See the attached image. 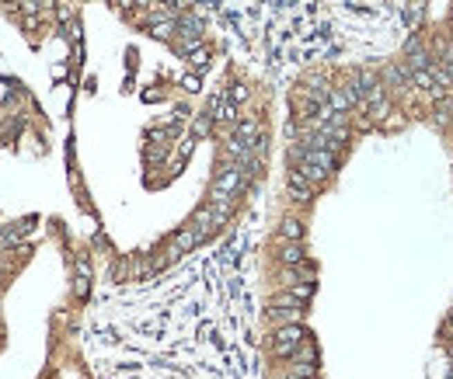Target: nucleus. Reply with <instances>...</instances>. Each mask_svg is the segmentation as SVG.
Returning a JSON list of instances; mask_svg holds the SVG:
<instances>
[{"mask_svg":"<svg viewBox=\"0 0 453 379\" xmlns=\"http://www.w3.org/2000/svg\"><path fill=\"white\" fill-rule=\"evenodd\" d=\"M181 87H185L189 94H199L203 87H199V73H189V77H181Z\"/></svg>","mask_w":453,"mask_h":379,"instance_id":"nucleus-18","label":"nucleus"},{"mask_svg":"<svg viewBox=\"0 0 453 379\" xmlns=\"http://www.w3.org/2000/svg\"><path fill=\"white\" fill-rule=\"evenodd\" d=\"M203 244V237H199V230L189 223V226H181L171 240H167V251H164V261H178L181 254H189V251H196Z\"/></svg>","mask_w":453,"mask_h":379,"instance_id":"nucleus-5","label":"nucleus"},{"mask_svg":"<svg viewBox=\"0 0 453 379\" xmlns=\"http://www.w3.org/2000/svg\"><path fill=\"white\" fill-rule=\"evenodd\" d=\"M446 334H453V313H450V320H446Z\"/></svg>","mask_w":453,"mask_h":379,"instance_id":"nucleus-19","label":"nucleus"},{"mask_svg":"<svg viewBox=\"0 0 453 379\" xmlns=\"http://www.w3.org/2000/svg\"><path fill=\"white\" fill-rule=\"evenodd\" d=\"M248 174L237 160H223L216 177H213V188H210V202H237L244 192H248Z\"/></svg>","mask_w":453,"mask_h":379,"instance_id":"nucleus-1","label":"nucleus"},{"mask_svg":"<svg viewBox=\"0 0 453 379\" xmlns=\"http://www.w3.org/2000/svg\"><path fill=\"white\" fill-rule=\"evenodd\" d=\"M213 133H216V119H213L210 112H203V115L192 119V139H206V136H213Z\"/></svg>","mask_w":453,"mask_h":379,"instance_id":"nucleus-10","label":"nucleus"},{"mask_svg":"<svg viewBox=\"0 0 453 379\" xmlns=\"http://www.w3.org/2000/svg\"><path fill=\"white\" fill-rule=\"evenodd\" d=\"M311 257H307V247L297 244V240H276V264L279 268H304Z\"/></svg>","mask_w":453,"mask_h":379,"instance_id":"nucleus-6","label":"nucleus"},{"mask_svg":"<svg viewBox=\"0 0 453 379\" xmlns=\"http://www.w3.org/2000/svg\"><path fill=\"white\" fill-rule=\"evenodd\" d=\"M192 226L199 230V237H203V240H206L213 230H220V223H216V213H213V206H210V202L196 209V216H192Z\"/></svg>","mask_w":453,"mask_h":379,"instance_id":"nucleus-9","label":"nucleus"},{"mask_svg":"<svg viewBox=\"0 0 453 379\" xmlns=\"http://www.w3.org/2000/svg\"><path fill=\"white\" fill-rule=\"evenodd\" d=\"M304 237H307V223L300 220V216H283L279 220V226H276V240H297V244H304Z\"/></svg>","mask_w":453,"mask_h":379,"instance_id":"nucleus-8","label":"nucleus"},{"mask_svg":"<svg viewBox=\"0 0 453 379\" xmlns=\"http://www.w3.org/2000/svg\"><path fill=\"white\" fill-rule=\"evenodd\" d=\"M307 338H311V331L304 327V320H300V324L272 327V334H268V355L279 358V362H286V358H293V351H297Z\"/></svg>","mask_w":453,"mask_h":379,"instance_id":"nucleus-2","label":"nucleus"},{"mask_svg":"<svg viewBox=\"0 0 453 379\" xmlns=\"http://www.w3.org/2000/svg\"><path fill=\"white\" fill-rule=\"evenodd\" d=\"M304 313H307V307H276V303H268V310H265V320L272 324V327H283V324H300L304 320Z\"/></svg>","mask_w":453,"mask_h":379,"instance_id":"nucleus-7","label":"nucleus"},{"mask_svg":"<svg viewBox=\"0 0 453 379\" xmlns=\"http://www.w3.org/2000/svg\"><path fill=\"white\" fill-rule=\"evenodd\" d=\"M227 98H230L234 105H244V101L251 98V90H248L244 84H234V87H230V94H227Z\"/></svg>","mask_w":453,"mask_h":379,"instance_id":"nucleus-17","label":"nucleus"},{"mask_svg":"<svg viewBox=\"0 0 453 379\" xmlns=\"http://www.w3.org/2000/svg\"><path fill=\"white\" fill-rule=\"evenodd\" d=\"M189 63H192V70H196V73H203V70L210 66V49H203V46H199L196 52H189Z\"/></svg>","mask_w":453,"mask_h":379,"instance_id":"nucleus-15","label":"nucleus"},{"mask_svg":"<svg viewBox=\"0 0 453 379\" xmlns=\"http://www.w3.org/2000/svg\"><path fill=\"white\" fill-rule=\"evenodd\" d=\"M87 293H91V275H80V271H77V278H73V296H77V300H87Z\"/></svg>","mask_w":453,"mask_h":379,"instance_id":"nucleus-16","label":"nucleus"},{"mask_svg":"<svg viewBox=\"0 0 453 379\" xmlns=\"http://www.w3.org/2000/svg\"><path fill=\"white\" fill-rule=\"evenodd\" d=\"M286 362H317V344H314V338H307V341L293 351V358H286Z\"/></svg>","mask_w":453,"mask_h":379,"instance_id":"nucleus-14","label":"nucleus"},{"mask_svg":"<svg viewBox=\"0 0 453 379\" xmlns=\"http://www.w3.org/2000/svg\"><path fill=\"white\" fill-rule=\"evenodd\" d=\"M286 289H290V293H293V296H297L300 303H311V300H314V289H317V286H314L311 278H297V282H290Z\"/></svg>","mask_w":453,"mask_h":379,"instance_id":"nucleus-13","label":"nucleus"},{"mask_svg":"<svg viewBox=\"0 0 453 379\" xmlns=\"http://www.w3.org/2000/svg\"><path fill=\"white\" fill-rule=\"evenodd\" d=\"M405 18H408V28H412V32H422V25H425V0H412L408 11H405Z\"/></svg>","mask_w":453,"mask_h":379,"instance_id":"nucleus-11","label":"nucleus"},{"mask_svg":"<svg viewBox=\"0 0 453 379\" xmlns=\"http://www.w3.org/2000/svg\"><path fill=\"white\" fill-rule=\"evenodd\" d=\"M286 195H290L297 206H311L314 195H317V188L307 181V174H304L300 167H290V171H286Z\"/></svg>","mask_w":453,"mask_h":379,"instance_id":"nucleus-4","label":"nucleus"},{"mask_svg":"<svg viewBox=\"0 0 453 379\" xmlns=\"http://www.w3.org/2000/svg\"><path fill=\"white\" fill-rule=\"evenodd\" d=\"M286 376L290 379H314L317 376V362H286Z\"/></svg>","mask_w":453,"mask_h":379,"instance_id":"nucleus-12","label":"nucleus"},{"mask_svg":"<svg viewBox=\"0 0 453 379\" xmlns=\"http://www.w3.org/2000/svg\"><path fill=\"white\" fill-rule=\"evenodd\" d=\"M450 362H453V341H450Z\"/></svg>","mask_w":453,"mask_h":379,"instance_id":"nucleus-20","label":"nucleus"},{"mask_svg":"<svg viewBox=\"0 0 453 379\" xmlns=\"http://www.w3.org/2000/svg\"><path fill=\"white\" fill-rule=\"evenodd\" d=\"M384 84H387V90H391L394 101L405 98V94H412V66H408L405 59L387 63V66H384Z\"/></svg>","mask_w":453,"mask_h":379,"instance_id":"nucleus-3","label":"nucleus"}]
</instances>
